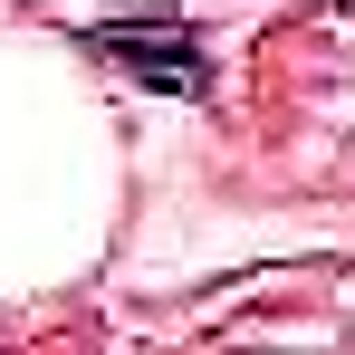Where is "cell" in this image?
Returning <instances> with one entry per match:
<instances>
[{"label": "cell", "mask_w": 355, "mask_h": 355, "mask_svg": "<svg viewBox=\"0 0 355 355\" xmlns=\"http://www.w3.org/2000/svg\"><path fill=\"white\" fill-rule=\"evenodd\" d=\"M77 49H96L106 67L125 77H144V87H164V96H211V49H202V29L182 19V10H135V19H96Z\"/></svg>", "instance_id": "6da1fadb"}]
</instances>
